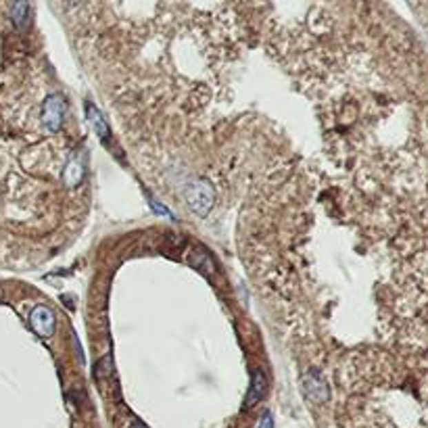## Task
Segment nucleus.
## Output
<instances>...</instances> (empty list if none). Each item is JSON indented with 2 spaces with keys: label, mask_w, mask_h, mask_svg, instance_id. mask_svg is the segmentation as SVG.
I'll return each instance as SVG.
<instances>
[{
  "label": "nucleus",
  "mask_w": 428,
  "mask_h": 428,
  "mask_svg": "<svg viewBox=\"0 0 428 428\" xmlns=\"http://www.w3.org/2000/svg\"><path fill=\"white\" fill-rule=\"evenodd\" d=\"M65 111H67V105H65V99L63 96H59V94L48 96L46 103H44V107H42V123L50 132L61 130L63 119H65Z\"/></svg>",
  "instance_id": "obj_3"
},
{
  "label": "nucleus",
  "mask_w": 428,
  "mask_h": 428,
  "mask_svg": "<svg viewBox=\"0 0 428 428\" xmlns=\"http://www.w3.org/2000/svg\"><path fill=\"white\" fill-rule=\"evenodd\" d=\"M257 428H274V418H272L269 411L263 414V418L259 420V426H257Z\"/></svg>",
  "instance_id": "obj_9"
},
{
  "label": "nucleus",
  "mask_w": 428,
  "mask_h": 428,
  "mask_svg": "<svg viewBox=\"0 0 428 428\" xmlns=\"http://www.w3.org/2000/svg\"><path fill=\"white\" fill-rule=\"evenodd\" d=\"M151 205H153V209H155V211H157V213H165V216H172V213H170V211H167V209H165V207H161V205H159V203H157V201H155V198H153V201H151Z\"/></svg>",
  "instance_id": "obj_10"
},
{
  "label": "nucleus",
  "mask_w": 428,
  "mask_h": 428,
  "mask_svg": "<svg viewBox=\"0 0 428 428\" xmlns=\"http://www.w3.org/2000/svg\"><path fill=\"white\" fill-rule=\"evenodd\" d=\"M130 428H147L145 424H142V422H132V426Z\"/></svg>",
  "instance_id": "obj_11"
},
{
  "label": "nucleus",
  "mask_w": 428,
  "mask_h": 428,
  "mask_svg": "<svg viewBox=\"0 0 428 428\" xmlns=\"http://www.w3.org/2000/svg\"><path fill=\"white\" fill-rule=\"evenodd\" d=\"M30 324H32V330L42 336V338H50L54 334V328H57V318H54V312L48 307V305H36L30 314Z\"/></svg>",
  "instance_id": "obj_2"
},
{
  "label": "nucleus",
  "mask_w": 428,
  "mask_h": 428,
  "mask_svg": "<svg viewBox=\"0 0 428 428\" xmlns=\"http://www.w3.org/2000/svg\"><path fill=\"white\" fill-rule=\"evenodd\" d=\"M265 389H267L265 374L261 370H253L251 372V385H249V391H247V397H245V407H255L263 399Z\"/></svg>",
  "instance_id": "obj_5"
},
{
  "label": "nucleus",
  "mask_w": 428,
  "mask_h": 428,
  "mask_svg": "<svg viewBox=\"0 0 428 428\" xmlns=\"http://www.w3.org/2000/svg\"><path fill=\"white\" fill-rule=\"evenodd\" d=\"M30 13H32V7L28 3H17L11 9V19L17 28H26L30 23Z\"/></svg>",
  "instance_id": "obj_8"
},
{
  "label": "nucleus",
  "mask_w": 428,
  "mask_h": 428,
  "mask_svg": "<svg viewBox=\"0 0 428 428\" xmlns=\"http://www.w3.org/2000/svg\"><path fill=\"white\" fill-rule=\"evenodd\" d=\"M84 178V167L80 163V159H71L65 167V174H63V180L67 186H78Z\"/></svg>",
  "instance_id": "obj_7"
},
{
  "label": "nucleus",
  "mask_w": 428,
  "mask_h": 428,
  "mask_svg": "<svg viewBox=\"0 0 428 428\" xmlns=\"http://www.w3.org/2000/svg\"><path fill=\"white\" fill-rule=\"evenodd\" d=\"M213 201H216V194H213V188L207 180H196L186 190V205L196 216H207L213 207Z\"/></svg>",
  "instance_id": "obj_1"
},
{
  "label": "nucleus",
  "mask_w": 428,
  "mask_h": 428,
  "mask_svg": "<svg viewBox=\"0 0 428 428\" xmlns=\"http://www.w3.org/2000/svg\"><path fill=\"white\" fill-rule=\"evenodd\" d=\"M86 117H88V123H90L92 132H94L103 142H107V140H109V125H107L103 113H101L94 105H88V107H86Z\"/></svg>",
  "instance_id": "obj_6"
},
{
  "label": "nucleus",
  "mask_w": 428,
  "mask_h": 428,
  "mask_svg": "<svg viewBox=\"0 0 428 428\" xmlns=\"http://www.w3.org/2000/svg\"><path fill=\"white\" fill-rule=\"evenodd\" d=\"M303 391L307 395V399L316 401V403H324L328 399V387L324 383V378L320 376V372H307L303 378Z\"/></svg>",
  "instance_id": "obj_4"
}]
</instances>
